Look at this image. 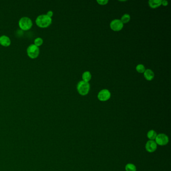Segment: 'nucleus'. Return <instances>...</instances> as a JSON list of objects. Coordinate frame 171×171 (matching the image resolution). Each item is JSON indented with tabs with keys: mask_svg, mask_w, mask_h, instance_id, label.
Returning <instances> with one entry per match:
<instances>
[{
	"mask_svg": "<svg viewBox=\"0 0 171 171\" xmlns=\"http://www.w3.org/2000/svg\"><path fill=\"white\" fill-rule=\"evenodd\" d=\"M78 93L80 95H86L88 94L90 90V84L89 82L81 81L78 83L77 86Z\"/></svg>",
	"mask_w": 171,
	"mask_h": 171,
	"instance_id": "3",
	"label": "nucleus"
},
{
	"mask_svg": "<svg viewBox=\"0 0 171 171\" xmlns=\"http://www.w3.org/2000/svg\"><path fill=\"white\" fill-rule=\"evenodd\" d=\"M156 142L157 144L160 146H165L169 142V138L167 135L163 133H160L157 135L156 139Z\"/></svg>",
	"mask_w": 171,
	"mask_h": 171,
	"instance_id": "6",
	"label": "nucleus"
},
{
	"mask_svg": "<svg viewBox=\"0 0 171 171\" xmlns=\"http://www.w3.org/2000/svg\"><path fill=\"white\" fill-rule=\"evenodd\" d=\"M130 19H131V16L129 14H126L122 16L120 21H122V23L123 24H125V23H128L130 21Z\"/></svg>",
	"mask_w": 171,
	"mask_h": 171,
	"instance_id": "14",
	"label": "nucleus"
},
{
	"mask_svg": "<svg viewBox=\"0 0 171 171\" xmlns=\"http://www.w3.org/2000/svg\"><path fill=\"white\" fill-rule=\"evenodd\" d=\"M46 15L48 16H49V17L52 18V16L53 15V12L52 11H49L47 12V13Z\"/></svg>",
	"mask_w": 171,
	"mask_h": 171,
	"instance_id": "19",
	"label": "nucleus"
},
{
	"mask_svg": "<svg viewBox=\"0 0 171 171\" xmlns=\"http://www.w3.org/2000/svg\"><path fill=\"white\" fill-rule=\"evenodd\" d=\"M43 43V40L41 37H37L34 40V44L37 46H40Z\"/></svg>",
	"mask_w": 171,
	"mask_h": 171,
	"instance_id": "17",
	"label": "nucleus"
},
{
	"mask_svg": "<svg viewBox=\"0 0 171 171\" xmlns=\"http://www.w3.org/2000/svg\"><path fill=\"white\" fill-rule=\"evenodd\" d=\"M97 2L101 5H105L108 3V0H97Z\"/></svg>",
	"mask_w": 171,
	"mask_h": 171,
	"instance_id": "18",
	"label": "nucleus"
},
{
	"mask_svg": "<svg viewBox=\"0 0 171 171\" xmlns=\"http://www.w3.org/2000/svg\"><path fill=\"white\" fill-rule=\"evenodd\" d=\"M157 135V134L155 131H154V130H150L148 131V134H147L148 137L152 141H153L156 139Z\"/></svg>",
	"mask_w": 171,
	"mask_h": 171,
	"instance_id": "13",
	"label": "nucleus"
},
{
	"mask_svg": "<svg viewBox=\"0 0 171 171\" xmlns=\"http://www.w3.org/2000/svg\"><path fill=\"white\" fill-rule=\"evenodd\" d=\"M27 53L29 57L33 59L36 58L40 53L39 48L34 44H30L27 48Z\"/></svg>",
	"mask_w": 171,
	"mask_h": 171,
	"instance_id": "4",
	"label": "nucleus"
},
{
	"mask_svg": "<svg viewBox=\"0 0 171 171\" xmlns=\"http://www.w3.org/2000/svg\"><path fill=\"white\" fill-rule=\"evenodd\" d=\"M19 25L21 29L23 30H28L32 27V21L28 17H23L19 20Z\"/></svg>",
	"mask_w": 171,
	"mask_h": 171,
	"instance_id": "2",
	"label": "nucleus"
},
{
	"mask_svg": "<svg viewBox=\"0 0 171 171\" xmlns=\"http://www.w3.org/2000/svg\"><path fill=\"white\" fill-rule=\"evenodd\" d=\"M82 78L83 79L84 81L88 82L90 81L91 78V74L90 71H85L82 74Z\"/></svg>",
	"mask_w": 171,
	"mask_h": 171,
	"instance_id": "12",
	"label": "nucleus"
},
{
	"mask_svg": "<svg viewBox=\"0 0 171 171\" xmlns=\"http://www.w3.org/2000/svg\"><path fill=\"white\" fill-rule=\"evenodd\" d=\"M144 74V78L148 81H151L154 79L155 74L154 72L150 69H146Z\"/></svg>",
	"mask_w": 171,
	"mask_h": 171,
	"instance_id": "10",
	"label": "nucleus"
},
{
	"mask_svg": "<svg viewBox=\"0 0 171 171\" xmlns=\"http://www.w3.org/2000/svg\"><path fill=\"white\" fill-rule=\"evenodd\" d=\"M52 21V18L49 17L46 14L40 15L36 19V24L41 28L48 27L51 25Z\"/></svg>",
	"mask_w": 171,
	"mask_h": 171,
	"instance_id": "1",
	"label": "nucleus"
},
{
	"mask_svg": "<svg viewBox=\"0 0 171 171\" xmlns=\"http://www.w3.org/2000/svg\"><path fill=\"white\" fill-rule=\"evenodd\" d=\"M126 171H136V167L133 163H128L126 166Z\"/></svg>",
	"mask_w": 171,
	"mask_h": 171,
	"instance_id": "15",
	"label": "nucleus"
},
{
	"mask_svg": "<svg viewBox=\"0 0 171 171\" xmlns=\"http://www.w3.org/2000/svg\"><path fill=\"white\" fill-rule=\"evenodd\" d=\"M136 70L140 73H143L146 70V68L144 65L140 64L137 65L136 67Z\"/></svg>",
	"mask_w": 171,
	"mask_h": 171,
	"instance_id": "16",
	"label": "nucleus"
},
{
	"mask_svg": "<svg viewBox=\"0 0 171 171\" xmlns=\"http://www.w3.org/2000/svg\"><path fill=\"white\" fill-rule=\"evenodd\" d=\"M157 148V144L155 141L150 140L148 141L146 144V150L148 152H154L156 150Z\"/></svg>",
	"mask_w": 171,
	"mask_h": 171,
	"instance_id": "8",
	"label": "nucleus"
},
{
	"mask_svg": "<svg viewBox=\"0 0 171 171\" xmlns=\"http://www.w3.org/2000/svg\"><path fill=\"white\" fill-rule=\"evenodd\" d=\"M11 41L8 36L6 35H2L0 36V44L2 45L7 47L11 44Z\"/></svg>",
	"mask_w": 171,
	"mask_h": 171,
	"instance_id": "9",
	"label": "nucleus"
},
{
	"mask_svg": "<svg viewBox=\"0 0 171 171\" xmlns=\"http://www.w3.org/2000/svg\"><path fill=\"white\" fill-rule=\"evenodd\" d=\"M111 96L110 91L107 90H103L99 91L97 95L98 99L101 101H108Z\"/></svg>",
	"mask_w": 171,
	"mask_h": 171,
	"instance_id": "7",
	"label": "nucleus"
},
{
	"mask_svg": "<svg viewBox=\"0 0 171 171\" xmlns=\"http://www.w3.org/2000/svg\"><path fill=\"white\" fill-rule=\"evenodd\" d=\"M148 5L150 8L156 9L162 5L161 0H150L148 1Z\"/></svg>",
	"mask_w": 171,
	"mask_h": 171,
	"instance_id": "11",
	"label": "nucleus"
},
{
	"mask_svg": "<svg viewBox=\"0 0 171 171\" xmlns=\"http://www.w3.org/2000/svg\"><path fill=\"white\" fill-rule=\"evenodd\" d=\"M110 27L111 30L114 31H119L124 27V24L119 19H114L110 24Z\"/></svg>",
	"mask_w": 171,
	"mask_h": 171,
	"instance_id": "5",
	"label": "nucleus"
},
{
	"mask_svg": "<svg viewBox=\"0 0 171 171\" xmlns=\"http://www.w3.org/2000/svg\"><path fill=\"white\" fill-rule=\"evenodd\" d=\"M162 5H163V6H167L168 5V2L167 1H166V0H163V1H162Z\"/></svg>",
	"mask_w": 171,
	"mask_h": 171,
	"instance_id": "20",
	"label": "nucleus"
}]
</instances>
